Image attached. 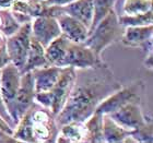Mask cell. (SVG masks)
Here are the masks:
<instances>
[{
  "instance_id": "1",
  "label": "cell",
  "mask_w": 153,
  "mask_h": 143,
  "mask_svg": "<svg viewBox=\"0 0 153 143\" xmlns=\"http://www.w3.org/2000/svg\"><path fill=\"white\" fill-rule=\"evenodd\" d=\"M121 86L123 84L104 61L94 67L76 69L74 87L66 105L56 116L58 127L85 121L107 96Z\"/></svg>"
},
{
  "instance_id": "2",
  "label": "cell",
  "mask_w": 153,
  "mask_h": 143,
  "mask_svg": "<svg viewBox=\"0 0 153 143\" xmlns=\"http://www.w3.org/2000/svg\"><path fill=\"white\" fill-rule=\"evenodd\" d=\"M124 31L125 27L118 21V14L112 9L94 26L83 43L97 56L102 57V53L106 48L120 41Z\"/></svg>"
},
{
  "instance_id": "3",
  "label": "cell",
  "mask_w": 153,
  "mask_h": 143,
  "mask_svg": "<svg viewBox=\"0 0 153 143\" xmlns=\"http://www.w3.org/2000/svg\"><path fill=\"white\" fill-rule=\"evenodd\" d=\"M30 113L35 142H56L59 131L56 116L36 102L30 107Z\"/></svg>"
},
{
  "instance_id": "4",
  "label": "cell",
  "mask_w": 153,
  "mask_h": 143,
  "mask_svg": "<svg viewBox=\"0 0 153 143\" xmlns=\"http://www.w3.org/2000/svg\"><path fill=\"white\" fill-rule=\"evenodd\" d=\"M144 91V84L142 81H136L128 86H121L120 89L115 91L107 96L97 107L94 113L101 115H109L113 111L117 110L124 105L131 102L141 103V96Z\"/></svg>"
},
{
  "instance_id": "5",
  "label": "cell",
  "mask_w": 153,
  "mask_h": 143,
  "mask_svg": "<svg viewBox=\"0 0 153 143\" xmlns=\"http://www.w3.org/2000/svg\"><path fill=\"white\" fill-rule=\"evenodd\" d=\"M31 37V23H25L20 26L14 34L8 36L6 39V50L10 58V62H12L20 72L26 62Z\"/></svg>"
},
{
  "instance_id": "6",
  "label": "cell",
  "mask_w": 153,
  "mask_h": 143,
  "mask_svg": "<svg viewBox=\"0 0 153 143\" xmlns=\"http://www.w3.org/2000/svg\"><path fill=\"white\" fill-rule=\"evenodd\" d=\"M35 96V86H34V78L31 71L23 73L21 76V82L16 99L7 107L9 116L12 119L14 127L16 126L19 119L23 114L34 104Z\"/></svg>"
},
{
  "instance_id": "7",
  "label": "cell",
  "mask_w": 153,
  "mask_h": 143,
  "mask_svg": "<svg viewBox=\"0 0 153 143\" xmlns=\"http://www.w3.org/2000/svg\"><path fill=\"white\" fill-rule=\"evenodd\" d=\"M102 57H100L88 47L84 43H69L65 54L60 67H72L74 69L94 67L102 62Z\"/></svg>"
},
{
  "instance_id": "8",
  "label": "cell",
  "mask_w": 153,
  "mask_h": 143,
  "mask_svg": "<svg viewBox=\"0 0 153 143\" xmlns=\"http://www.w3.org/2000/svg\"><path fill=\"white\" fill-rule=\"evenodd\" d=\"M76 81V69L72 67H61L60 76L55 86L49 91L51 95V105L49 110L57 116L67 103Z\"/></svg>"
},
{
  "instance_id": "9",
  "label": "cell",
  "mask_w": 153,
  "mask_h": 143,
  "mask_svg": "<svg viewBox=\"0 0 153 143\" xmlns=\"http://www.w3.org/2000/svg\"><path fill=\"white\" fill-rule=\"evenodd\" d=\"M140 104L141 103L138 102L128 103L117 110L111 113L108 116L125 129L134 131L151 120L150 118L144 116Z\"/></svg>"
},
{
  "instance_id": "10",
  "label": "cell",
  "mask_w": 153,
  "mask_h": 143,
  "mask_svg": "<svg viewBox=\"0 0 153 143\" xmlns=\"http://www.w3.org/2000/svg\"><path fill=\"white\" fill-rule=\"evenodd\" d=\"M153 24L144 26H127L120 41L124 46L129 48H139L146 53H152Z\"/></svg>"
},
{
  "instance_id": "11",
  "label": "cell",
  "mask_w": 153,
  "mask_h": 143,
  "mask_svg": "<svg viewBox=\"0 0 153 143\" xmlns=\"http://www.w3.org/2000/svg\"><path fill=\"white\" fill-rule=\"evenodd\" d=\"M31 33L33 38L42 44V46H48L51 41L61 35L60 26L56 18L53 16H36L31 22Z\"/></svg>"
},
{
  "instance_id": "12",
  "label": "cell",
  "mask_w": 153,
  "mask_h": 143,
  "mask_svg": "<svg viewBox=\"0 0 153 143\" xmlns=\"http://www.w3.org/2000/svg\"><path fill=\"white\" fill-rule=\"evenodd\" d=\"M22 73L12 64H9L0 70V92L6 108L16 99L21 82Z\"/></svg>"
},
{
  "instance_id": "13",
  "label": "cell",
  "mask_w": 153,
  "mask_h": 143,
  "mask_svg": "<svg viewBox=\"0 0 153 143\" xmlns=\"http://www.w3.org/2000/svg\"><path fill=\"white\" fill-rule=\"evenodd\" d=\"M61 34L74 43H83L89 35V29L82 23L67 13H62L57 18Z\"/></svg>"
},
{
  "instance_id": "14",
  "label": "cell",
  "mask_w": 153,
  "mask_h": 143,
  "mask_svg": "<svg viewBox=\"0 0 153 143\" xmlns=\"http://www.w3.org/2000/svg\"><path fill=\"white\" fill-rule=\"evenodd\" d=\"M60 71L61 67H57V66H46V67L37 68L31 71L34 78L35 93L51 91L58 81Z\"/></svg>"
},
{
  "instance_id": "15",
  "label": "cell",
  "mask_w": 153,
  "mask_h": 143,
  "mask_svg": "<svg viewBox=\"0 0 153 143\" xmlns=\"http://www.w3.org/2000/svg\"><path fill=\"white\" fill-rule=\"evenodd\" d=\"M65 13L74 16L90 30L93 21V0H76L67 6L62 7Z\"/></svg>"
},
{
  "instance_id": "16",
  "label": "cell",
  "mask_w": 153,
  "mask_h": 143,
  "mask_svg": "<svg viewBox=\"0 0 153 143\" xmlns=\"http://www.w3.org/2000/svg\"><path fill=\"white\" fill-rule=\"evenodd\" d=\"M46 66H49V64H48L46 56H45V47L42 46V44H39L32 36L26 62L23 69L21 70V73L23 74V73L34 70V69L46 67Z\"/></svg>"
},
{
  "instance_id": "17",
  "label": "cell",
  "mask_w": 153,
  "mask_h": 143,
  "mask_svg": "<svg viewBox=\"0 0 153 143\" xmlns=\"http://www.w3.org/2000/svg\"><path fill=\"white\" fill-rule=\"evenodd\" d=\"M129 136H131V130L125 129L114 121L108 115H103V138L104 142L118 143L124 142Z\"/></svg>"
},
{
  "instance_id": "18",
  "label": "cell",
  "mask_w": 153,
  "mask_h": 143,
  "mask_svg": "<svg viewBox=\"0 0 153 143\" xmlns=\"http://www.w3.org/2000/svg\"><path fill=\"white\" fill-rule=\"evenodd\" d=\"M69 43L70 41L61 34L57 38H55L53 41H51L48 46L45 47V56H46L49 66L60 67V64L66 54Z\"/></svg>"
},
{
  "instance_id": "19",
  "label": "cell",
  "mask_w": 153,
  "mask_h": 143,
  "mask_svg": "<svg viewBox=\"0 0 153 143\" xmlns=\"http://www.w3.org/2000/svg\"><path fill=\"white\" fill-rule=\"evenodd\" d=\"M56 142H85V129L83 122H69L60 126Z\"/></svg>"
},
{
  "instance_id": "20",
  "label": "cell",
  "mask_w": 153,
  "mask_h": 143,
  "mask_svg": "<svg viewBox=\"0 0 153 143\" xmlns=\"http://www.w3.org/2000/svg\"><path fill=\"white\" fill-rule=\"evenodd\" d=\"M85 129V142L102 143L103 138V115L94 113L85 121H83Z\"/></svg>"
},
{
  "instance_id": "21",
  "label": "cell",
  "mask_w": 153,
  "mask_h": 143,
  "mask_svg": "<svg viewBox=\"0 0 153 143\" xmlns=\"http://www.w3.org/2000/svg\"><path fill=\"white\" fill-rule=\"evenodd\" d=\"M12 137L16 139V141H20V142H35V139H34V136H33L30 108L19 119L16 126L13 129Z\"/></svg>"
},
{
  "instance_id": "22",
  "label": "cell",
  "mask_w": 153,
  "mask_h": 143,
  "mask_svg": "<svg viewBox=\"0 0 153 143\" xmlns=\"http://www.w3.org/2000/svg\"><path fill=\"white\" fill-rule=\"evenodd\" d=\"M118 21L124 27L127 26H144L153 23V10L140 14H121L118 16Z\"/></svg>"
},
{
  "instance_id": "23",
  "label": "cell",
  "mask_w": 153,
  "mask_h": 143,
  "mask_svg": "<svg viewBox=\"0 0 153 143\" xmlns=\"http://www.w3.org/2000/svg\"><path fill=\"white\" fill-rule=\"evenodd\" d=\"M117 0H93V21L91 24V27L89 30V33L94 29V26L107 14L112 9H114V6Z\"/></svg>"
},
{
  "instance_id": "24",
  "label": "cell",
  "mask_w": 153,
  "mask_h": 143,
  "mask_svg": "<svg viewBox=\"0 0 153 143\" xmlns=\"http://www.w3.org/2000/svg\"><path fill=\"white\" fill-rule=\"evenodd\" d=\"M0 14H1V21H2L1 27H0V32L2 33L6 37L14 34L20 29L21 24L13 16L11 10H0Z\"/></svg>"
},
{
  "instance_id": "25",
  "label": "cell",
  "mask_w": 153,
  "mask_h": 143,
  "mask_svg": "<svg viewBox=\"0 0 153 143\" xmlns=\"http://www.w3.org/2000/svg\"><path fill=\"white\" fill-rule=\"evenodd\" d=\"M152 9V0H125V14H140Z\"/></svg>"
},
{
  "instance_id": "26",
  "label": "cell",
  "mask_w": 153,
  "mask_h": 143,
  "mask_svg": "<svg viewBox=\"0 0 153 143\" xmlns=\"http://www.w3.org/2000/svg\"><path fill=\"white\" fill-rule=\"evenodd\" d=\"M131 138L134 142L140 143H152L153 141V129H152V120L148 121L147 124L142 127L138 128L136 130L131 131Z\"/></svg>"
},
{
  "instance_id": "27",
  "label": "cell",
  "mask_w": 153,
  "mask_h": 143,
  "mask_svg": "<svg viewBox=\"0 0 153 143\" xmlns=\"http://www.w3.org/2000/svg\"><path fill=\"white\" fill-rule=\"evenodd\" d=\"M0 116L9 124L10 127L12 128V129H14V124H13L12 119H11V117L9 116V113L7 110L4 102H3V99H2V96H1V92H0Z\"/></svg>"
},
{
  "instance_id": "28",
  "label": "cell",
  "mask_w": 153,
  "mask_h": 143,
  "mask_svg": "<svg viewBox=\"0 0 153 143\" xmlns=\"http://www.w3.org/2000/svg\"><path fill=\"white\" fill-rule=\"evenodd\" d=\"M10 62V58L7 54V50H6V45L3 46V47L0 48V70L2 69L4 66Z\"/></svg>"
},
{
  "instance_id": "29",
  "label": "cell",
  "mask_w": 153,
  "mask_h": 143,
  "mask_svg": "<svg viewBox=\"0 0 153 143\" xmlns=\"http://www.w3.org/2000/svg\"><path fill=\"white\" fill-rule=\"evenodd\" d=\"M46 4H49V6H67L69 3L74 2L76 0H43Z\"/></svg>"
},
{
  "instance_id": "30",
  "label": "cell",
  "mask_w": 153,
  "mask_h": 143,
  "mask_svg": "<svg viewBox=\"0 0 153 143\" xmlns=\"http://www.w3.org/2000/svg\"><path fill=\"white\" fill-rule=\"evenodd\" d=\"M0 129L2 131H4L6 133H8V134H11L12 136V133H13V129L11 127L9 126V124L4 119H3L1 116H0Z\"/></svg>"
},
{
  "instance_id": "31",
  "label": "cell",
  "mask_w": 153,
  "mask_h": 143,
  "mask_svg": "<svg viewBox=\"0 0 153 143\" xmlns=\"http://www.w3.org/2000/svg\"><path fill=\"white\" fill-rule=\"evenodd\" d=\"M0 142H16V139L11 134L6 133L0 129Z\"/></svg>"
},
{
  "instance_id": "32",
  "label": "cell",
  "mask_w": 153,
  "mask_h": 143,
  "mask_svg": "<svg viewBox=\"0 0 153 143\" xmlns=\"http://www.w3.org/2000/svg\"><path fill=\"white\" fill-rule=\"evenodd\" d=\"M14 0H0V10L11 9Z\"/></svg>"
},
{
  "instance_id": "33",
  "label": "cell",
  "mask_w": 153,
  "mask_h": 143,
  "mask_svg": "<svg viewBox=\"0 0 153 143\" xmlns=\"http://www.w3.org/2000/svg\"><path fill=\"white\" fill-rule=\"evenodd\" d=\"M144 67L148 68V69H152V67H153V54L152 53H149V54H147V56H146Z\"/></svg>"
},
{
  "instance_id": "34",
  "label": "cell",
  "mask_w": 153,
  "mask_h": 143,
  "mask_svg": "<svg viewBox=\"0 0 153 143\" xmlns=\"http://www.w3.org/2000/svg\"><path fill=\"white\" fill-rule=\"evenodd\" d=\"M6 39H7L6 36H4L2 33L0 32V48L3 47V46L6 45Z\"/></svg>"
},
{
  "instance_id": "35",
  "label": "cell",
  "mask_w": 153,
  "mask_h": 143,
  "mask_svg": "<svg viewBox=\"0 0 153 143\" xmlns=\"http://www.w3.org/2000/svg\"><path fill=\"white\" fill-rule=\"evenodd\" d=\"M1 23H2V21H1V14H0V27H1Z\"/></svg>"
}]
</instances>
